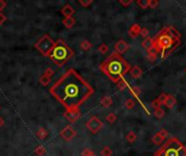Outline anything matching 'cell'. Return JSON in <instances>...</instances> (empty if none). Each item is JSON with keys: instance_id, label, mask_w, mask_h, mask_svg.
<instances>
[{"instance_id": "8d00e7d4", "label": "cell", "mask_w": 186, "mask_h": 156, "mask_svg": "<svg viewBox=\"0 0 186 156\" xmlns=\"http://www.w3.org/2000/svg\"><path fill=\"white\" fill-rule=\"evenodd\" d=\"M166 97H168V95H166V93H161V95H160L159 97L157 98V100H158V101H159L161 104H163L164 101H166Z\"/></svg>"}, {"instance_id": "b9f144b4", "label": "cell", "mask_w": 186, "mask_h": 156, "mask_svg": "<svg viewBox=\"0 0 186 156\" xmlns=\"http://www.w3.org/2000/svg\"><path fill=\"white\" fill-rule=\"evenodd\" d=\"M119 2L121 3L122 6H124V7H127V6H130V5H132V0H129V1H124V0H119Z\"/></svg>"}, {"instance_id": "5bb4252c", "label": "cell", "mask_w": 186, "mask_h": 156, "mask_svg": "<svg viewBox=\"0 0 186 156\" xmlns=\"http://www.w3.org/2000/svg\"><path fill=\"white\" fill-rule=\"evenodd\" d=\"M175 104H176V99H175L172 95H168V97H166L163 105H166L168 108H174Z\"/></svg>"}, {"instance_id": "f546056e", "label": "cell", "mask_w": 186, "mask_h": 156, "mask_svg": "<svg viewBox=\"0 0 186 156\" xmlns=\"http://www.w3.org/2000/svg\"><path fill=\"white\" fill-rule=\"evenodd\" d=\"M136 3H137L142 9H148L149 8V0H138Z\"/></svg>"}, {"instance_id": "d6986e66", "label": "cell", "mask_w": 186, "mask_h": 156, "mask_svg": "<svg viewBox=\"0 0 186 156\" xmlns=\"http://www.w3.org/2000/svg\"><path fill=\"white\" fill-rule=\"evenodd\" d=\"M50 82H51V77L47 76V75H45V74L40 76V78H39V84L42 85V86L47 87L49 84H50Z\"/></svg>"}, {"instance_id": "7bdbcfd3", "label": "cell", "mask_w": 186, "mask_h": 156, "mask_svg": "<svg viewBox=\"0 0 186 156\" xmlns=\"http://www.w3.org/2000/svg\"><path fill=\"white\" fill-rule=\"evenodd\" d=\"M7 7V2L5 0H0V12H2V10Z\"/></svg>"}, {"instance_id": "6da1fadb", "label": "cell", "mask_w": 186, "mask_h": 156, "mask_svg": "<svg viewBox=\"0 0 186 156\" xmlns=\"http://www.w3.org/2000/svg\"><path fill=\"white\" fill-rule=\"evenodd\" d=\"M49 92L70 111L80 108L94 93V88L75 70L70 68L50 87Z\"/></svg>"}, {"instance_id": "836d02e7", "label": "cell", "mask_w": 186, "mask_h": 156, "mask_svg": "<svg viewBox=\"0 0 186 156\" xmlns=\"http://www.w3.org/2000/svg\"><path fill=\"white\" fill-rule=\"evenodd\" d=\"M140 36H142L144 39H146V38L149 37V29L148 28H142L140 29Z\"/></svg>"}, {"instance_id": "52a82bcc", "label": "cell", "mask_w": 186, "mask_h": 156, "mask_svg": "<svg viewBox=\"0 0 186 156\" xmlns=\"http://www.w3.org/2000/svg\"><path fill=\"white\" fill-rule=\"evenodd\" d=\"M102 127H104V123L97 116H91L86 121V128L91 133H97Z\"/></svg>"}, {"instance_id": "3957f363", "label": "cell", "mask_w": 186, "mask_h": 156, "mask_svg": "<svg viewBox=\"0 0 186 156\" xmlns=\"http://www.w3.org/2000/svg\"><path fill=\"white\" fill-rule=\"evenodd\" d=\"M100 70L111 82L117 84L122 78H124L125 74L130 72L131 65L122 55L112 52L100 64Z\"/></svg>"}, {"instance_id": "ba28073f", "label": "cell", "mask_w": 186, "mask_h": 156, "mask_svg": "<svg viewBox=\"0 0 186 156\" xmlns=\"http://www.w3.org/2000/svg\"><path fill=\"white\" fill-rule=\"evenodd\" d=\"M75 136H76L75 129L73 127H71V126H67V127H64L60 131V137L64 141H71Z\"/></svg>"}, {"instance_id": "cb8c5ba5", "label": "cell", "mask_w": 186, "mask_h": 156, "mask_svg": "<svg viewBox=\"0 0 186 156\" xmlns=\"http://www.w3.org/2000/svg\"><path fill=\"white\" fill-rule=\"evenodd\" d=\"M112 154H113L112 150L109 146H104L101 151H100V155L101 156H112Z\"/></svg>"}, {"instance_id": "ee69618b", "label": "cell", "mask_w": 186, "mask_h": 156, "mask_svg": "<svg viewBox=\"0 0 186 156\" xmlns=\"http://www.w3.org/2000/svg\"><path fill=\"white\" fill-rule=\"evenodd\" d=\"M3 125H5V120H3L2 117H0V127H2Z\"/></svg>"}, {"instance_id": "8992f818", "label": "cell", "mask_w": 186, "mask_h": 156, "mask_svg": "<svg viewBox=\"0 0 186 156\" xmlns=\"http://www.w3.org/2000/svg\"><path fill=\"white\" fill-rule=\"evenodd\" d=\"M55 42L50 38L49 35H44L38 39V41L35 44V48L42 53L45 57H48V54L50 53V51L52 50V48L55 47Z\"/></svg>"}, {"instance_id": "d590c367", "label": "cell", "mask_w": 186, "mask_h": 156, "mask_svg": "<svg viewBox=\"0 0 186 156\" xmlns=\"http://www.w3.org/2000/svg\"><path fill=\"white\" fill-rule=\"evenodd\" d=\"M158 5H159V1H157V0H149V8H150V9L157 8Z\"/></svg>"}, {"instance_id": "9a60e30c", "label": "cell", "mask_w": 186, "mask_h": 156, "mask_svg": "<svg viewBox=\"0 0 186 156\" xmlns=\"http://www.w3.org/2000/svg\"><path fill=\"white\" fill-rule=\"evenodd\" d=\"M112 103H113L112 98L109 97V95H104V97H102L101 100H100V104H101V106L104 108H110V106L112 105Z\"/></svg>"}, {"instance_id": "d4e9b609", "label": "cell", "mask_w": 186, "mask_h": 156, "mask_svg": "<svg viewBox=\"0 0 186 156\" xmlns=\"http://www.w3.org/2000/svg\"><path fill=\"white\" fill-rule=\"evenodd\" d=\"M164 110L161 108H155V111H153V115H155L157 118H162V117L164 116Z\"/></svg>"}, {"instance_id": "f35d334b", "label": "cell", "mask_w": 186, "mask_h": 156, "mask_svg": "<svg viewBox=\"0 0 186 156\" xmlns=\"http://www.w3.org/2000/svg\"><path fill=\"white\" fill-rule=\"evenodd\" d=\"M44 74H45V75H47V76H49V77H52V76H53V74H55V70H53L51 67H48L46 70H45Z\"/></svg>"}, {"instance_id": "7a4b0ae2", "label": "cell", "mask_w": 186, "mask_h": 156, "mask_svg": "<svg viewBox=\"0 0 186 156\" xmlns=\"http://www.w3.org/2000/svg\"><path fill=\"white\" fill-rule=\"evenodd\" d=\"M181 44V34L173 26H166L153 38V48L166 59Z\"/></svg>"}, {"instance_id": "ffe728a7", "label": "cell", "mask_w": 186, "mask_h": 156, "mask_svg": "<svg viewBox=\"0 0 186 156\" xmlns=\"http://www.w3.org/2000/svg\"><path fill=\"white\" fill-rule=\"evenodd\" d=\"M80 47H81V49H82V50L88 51V50H91V49L93 48V44H91V41H88V40H83V41H81Z\"/></svg>"}, {"instance_id": "f1b7e54d", "label": "cell", "mask_w": 186, "mask_h": 156, "mask_svg": "<svg viewBox=\"0 0 186 156\" xmlns=\"http://www.w3.org/2000/svg\"><path fill=\"white\" fill-rule=\"evenodd\" d=\"M106 120L110 124L115 123V121H117V115H115L114 113H109V114L106 116Z\"/></svg>"}, {"instance_id": "7c38bea8", "label": "cell", "mask_w": 186, "mask_h": 156, "mask_svg": "<svg viewBox=\"0 0 186 156\" xmlns=\"http://www.w3.org/2000/svg\"><path fill=\"white\" fill-rule=\"evenodd\" d=\"M140 29H142V27H140L138 24H133L129 29V35L131 36L132 38L137 37V36H140Z\"/></svg>"}, {"instance_id": "603a6c76", "label": "cell", "mask_w": 186, "mask_h": 156, "mask_svg": "<svg viewBox=\"0 0 186 156\" xmlns=\"http://www.w3.org/2000/svg\"><path fill=\"white\" fill-rule=\"evenodd\" d=\"M130 91H131V93L133 95V97H135L136 99L140 100V90L138 89V87H134V86H130L129 87Z\"/></svg>"}, {"instance_id": "7402d4cb", "label": "cell", "mask_w": 186, "mask_h": 156, "mask_svg": "<svg viewBox=\"0 0 186 156\" xmlns=\"http://www.w3.org/2000/svg\"><path fill=\"white\" fill-rule=\"evenodd\" d=\"M147 54H148V59L150 60L151 62L156 61V59H157V57H158V52L156 51L155 48H153V49H150V50L147 51Z\"/></svg>"}, {"instance_id": "e0dca14e", "label": "cell", "mask_w": 186, "mask_h": 156, "mask_svg": "<svg viewBox=\"0 0 186 156\" xmlns=\"http://www.w3.org/2000/svg\"><path fill=\"white\" fill-rule=\"evenodd\" d=\"M75 23H76V20H75V18H73V16L64 18V20L62 21V24L64 25L67 28H72V27L75 25Z\"/></svg>"}, {"instance_id": "277c9868", "label": "cell", "mask_w": 186, "mask_h": 156, "mask_svg": "<svg viewBox=\"0 0 186 156\" xmlns=\"http://www.w3.org/2000/svg\"><path fill=\"white\" fill-rule=\"evenodd\" d=\"M74 54H75L74 50L65 44L64 40L58 39L55 42V47L50 51L48 57L57 66H63L74 57Z\"/></svg>"}, {"instance_id": "4dcf8cb0", "label": "cell", "mask_w": 186, "mask_h": 156, "mask_svg": "<svg viewBox=\"0 0 186 156\" xmlns=\"http://www.w3.org/2000/svg\"><path fill=\"white\" fill-rule=\"evenodd\" d=\"M124 105H125V108H126L127 110H132V108H134V106H135V101L132 99H127L126 101L124 102Z\"/></svg>"}, {"instance_id": "60d3db41", "label": "cell", "mask_w": 186, "mask_h": 156, "mask_svg": "<svg viewBox=\"0 0 186 156\" xmlns=\"http://www.w3.org/2000/svg\"><path fill=\"white\" fill-rule=\"evenodd\" d=\"M6 21H7V16H6L2 12H0V25H2Z\"/></svg>"}, {"instance_id": "1f68e13d", "label": "cell", "mask_w": 186, "mask_h": 156, "mask_svg": "<svg viewBox=\"0 0 186 156\" xmlns=\"http://www.w3.org/2000/svg\"><path fill=\"white\" fill-rule=\"evenodd\" d=\"M98 51H99L101 54H106V53L109 51V47L107 46L106 44H101L99 47H98Z\"/></svg>"}, {"instance_id": "d6a6232c", "label": "cell", "mask_w": 186, "mask_h": 156, "mask_svg": "<svg viewBox=\"0 0 186 156\" xmlns=\"http://www.w3.org/2000/svg\"><path fill=\"white\" fill-rule=\"evenodd\" d=\"M81 155L82 156H96V154L94 153L91 150L89 149H84L82 151V153H81Z\"/></svg>"}, {"instance_id": "9c48e42d", "label": "cell", "mask_w": 186, "mask_h": 156, "mask_svg": "<svg viewBox=\"0 0 186 156\" xmlns=\"http://www.w3.org/2000/svg\"><path fill=\"white\" fill-rule=\"evenodd\" d=\"M63 116L65 117L67 120H69L70 123H76L78 119L81 118L82 114H81L80 108H76V110H70V111H65Z\"/></svg>"}, {"instance_id": "2e32d148", "label": "cell", "mask_w": 186, "mask_h": 156, "mask_svg": "<svg viewBox=\"0 0 186 156\" xmlns=\"http://www.w3.org/2000/svg\"><path fill=\"white\" fill-rule=\"evenodd\" d=\"M142 47L145 49V50H150V49L153 48V38H146V39H144L142 41Z\"/></svg>"}, {"instance_id": "484cf974", "label": "cell", "mask_w": 186, "mask_h": 156, "mask_svg": "<svg viewBox=\"0 0 186 156\" xmlns=\"http://www.w3.org/2000/svg\"><path fill=\"white\" fill-rule=\"evenodd\" d=\"M136 139H137V136H136V133L134 131H130L129 133L126 134V140L129 141L130 143L135 142Z\"/></svg>"}, {"instance_id": "44dd1931", "label": "cell", "mask_w": 186, "mask_h": 156, "mask_svg": "<svg viewBox=\"0 0 186 156\" xmlns=\"http://www.w3.org/2000/svg\"><path fill=\"white\" fill-rule=\"evenodd\" d=\"M36 136H37V138H39L40 140H44V139H46L47 136H48V131H47L45 128H39L38 131L36 132Z\"/></svg>"}, {"instance_id": "30bf717a", "label": "cell", "mask_w": 186, "mask_h": 156, "mask_svg": "<svg viewBox=\"0 0 186 156\" xmlns=\"http://www.w3.org/2000/svg\"><path fill=\"white\" fill-rule=\"evenodd\" d=\"M130 49V46L125 40H119L117 42H115L114 44V52L119 53L120 55H122L123 53H125Z\"/></svg>"}, {"instance_id": "e575fe53", "label": "cell", "mask_w": 186, "mask_h": 156, "mask_svg": "<svg viewBox=\"0 0 186 156\" xmlns=\"http://www.w3.org/2000/svg\"><path fill=\"white\" fill-rule=\"evenodd\" d=\"M78 3L81 6H83L84 8H87L93 3V0H87V1H85V0H78Z\"/></svg>"}, {"instance_id": "8fae6325", "label": "cell", "mask_w": 186, "mask_h": 156, "mask_svg": "<svg viewBox=\"0 0 186 156\" xmlns=\"http://www.w3.org/2000/svg\"><path fill=\"white\" fill-rule=\"evenodd\" d=\"M61 13L64 18H70V16H73V14L75 13V10L73 9L72 6L65 5L64 7L61 9Z\"/></svg>"}, {"instance_id": "ab89813d", "label": "cell", "mask_w": 186, "mask_h": 156, "mask_svg": "<svg viewBox=\"0 0 186 156\" xmlns=\"http://www.w3.org/2000/svg\"><path fill=\"white\" fill-rule=\"evenodd\" d=\"M158 132H159V134H160V136H162L164 139H166V138H168V136H169L168 131H166V129H163V128H162V129H160Z\"/></svg>"}, {"instance_id": "5b68a950", "label": "cell", "mask_w": 186, "mask_h": 156, "mask_svg": "<svg viewBox=\"0 0 186 156\" xmlns=\"http://www.w3.org/2000/svg\"><path fill=\"white\" fill-rule=\"evenodd\" d=\"M153 156H186V146L176 138L168 139Z\"/></svg>"}, {"instance_id": "4fadbf2b", "label": "cell", "mask_w": 186, "mask_h": 156, "mask_svg": "<svg viewBox=\"0 0 186 156\" xmlns=\"http://www.w3.org/2000/svg\"><path fill=\"white\" fill-rule=\"evenodd\" d=\"M130 74H131V76L133 77V78H136V79H138V78H140L143 75V70L142 68L140 67V66H133V67H131V70H130Z\"/></svg>"}, {"instance_id": "ac0fdd59", "label": "cell", "mask_w": 186, "mask_h": 156, "mask_svg": "<svg viewBox=\"0 0 186 156\" xmlns=\"http://www.w3.org/2000/svg\"><path fill=\"white\" fill-rule=\"evenodd\" d=\"M164 140H166V139H164L162 136H160L159 132H157V133H156L155 136L151 138V141H153V143H155L156 145H162L164 143Z\"/></svg>"}, {"instance_id": "74e56055", "label": "cell", "mask_w": 186, "mask_h": 156, "mask_svg": "<svg viewBox=\"0 0 186 156\" xmlns=\"http://www.w3.org/2000/svg\"><path fill=\"white\" fill-rule=\"evenodd\" d=\"M161 105H162V104L160 103V102L158 101L157 99H156V100H153V101L151 102V108H161Z\"/></svg>"}, {"instance_id": "83f0119b", "label": "cell", "mask_w": 186, "mask_h": 156, "mask_svg": "<svg viewBox=\"0 0 186 156\" xmlns=\"http://www.w3.org/2000/svg\"><path fill=\"white\" fill-rule=\"evenodd\" d=\"M117 89H119V90H124V89L126 88L127 86H129V84H127V82L125 79H124V78H122L121 80H120L119 82H117Z\"/></svg>"}, {"instance_id": "4316f807", "label": "cell", "mask_w": 186, "mask_h": 156, "mask_svg": "<svg viewBox=\"0 0 186 156\" xmlns=\"http://www.w3.org/2000/svg\"><path fill=\"white\" fill-rule=\"evenodd\" d=\"M34 153H35V155H37V156H42L45 153H46V149H45L42 145H38V146L35 149V151H34Z\"/></svg>"}]
</instances>
